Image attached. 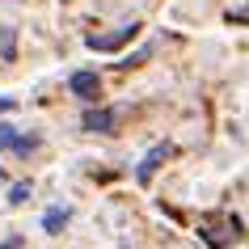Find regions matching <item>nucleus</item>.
Here are the masks:
<instances>
[{"label": "nucleus", "mask_w": 249, "mask_h": 249, "mask_svg": "<svg viewBox=\"0 0 249 249\" xmlns=\"http://www.w3.org/2000/svg\"><path fill=\"white\" fill-rule=\"evenodd\" d=\"M26 198H30V182H17L9 190V203H26Z\"/></svg>", "instance_id": "6e6552de"}, {"label": "nucleus", "mask_w": 249, "mask_h": 249, "mask_svg": "<svg viewBox=\"0 0 249 249\" xmlns=\"http://www.w3.org/2000/svg\"><path fill=\"white\" fill-rule=\"evenodd\" d=\"M169 152H173L169 144H157V148H152V152H148V157L140 160V169H135V173H140V182H148V178H152V173L160 169V160L169 157Z\"/></svg>", "instance_id": "7ed1b4c3"}, {"label": "nucleus", "mask_w": 249, "mask_h": 249, "mask_svg": "<svg viewBox=\"0 0 249 249\" xmlns=\"http://www.w3.org/2000/svg\"><path fill=\"white\" fill-rule=\"evenodd\" d=\"M4 110H13V97H0V114H4Z\"/></svg>", "instance_id": "9d476101"}, {"label": "nucleus", "mask_w": 249, "mask_h": 249, "mask_svg": "<svg viewBox=\"0 0 249 249\" xmlns=\"http://www.w3.org/2000/svg\"><path fill=\"white\" fill-rule=\"evenodd\" d=\"M135 34H140V26H123V30H114V34H93L89 47H93V51H118V47L131 42Z\"/></svg>", "instance_id": "f257e3e1"}, {"label": "nucleus", "mask_w": 249, "mask_h": 249, "mask_svg": "<svg viewBox=\"0 0 249 249\" xmlns=\"http://www.w3.org/2000/svg\"><path fill=\"white\" fill-rule=\"evenodd\" d=\"M114 127V110H89L85 114V131H110Z\"/></svg>", "instance_id": "20e7f679"}, {"label": "nucleus", "mask_w": 249, "mask_h": 249, "mask_svg": "<svg viewBox=\"0 0 249 249\" xmlns=\"http://www.w3.org/2000/svg\"><path fill=\"white\" fill-rule=\"evenodd\" d=\"M0 249H21V241H17V236H13V241H4V245H0Z\"/></svg>", "instance_id": "9b49d317"}, {"label": "nucleus", "mask_w": 249, "mask_h": 249, "mask_svg": "<svg viewBox=\"0 0 249 249\" xmlns=\"http://www.w3.org/2000/svg\"><path fill=\"white\" fill-rule=\"evenodd\" d=\"M144 59H148V47H140V51H131L123 59V68H135V64H144Z\"/></svg>", "instance_id": "1a4fd4ad"}, {"label": "nucleus", "mask_w": 249, "mask_h": 249, "mask_svg": "<svg viewBox=\"0 0 249 249\" xmlns=\"http://www.w3.org/2000/svg\"><path fill=\"white\" fill-rule=\"evenodd\" d=\"M64 224H68V207H55V211L42 215V228H47V232H59Z\"/></svg>", "instance_id": "39448f33"}, {"label": "nucleus", "mask_w": 249, "mask_h": 249, "mask_svg": "<svg viewBox=\"0 0 249 249\" xmlns=\"http://www.w3.org/2000/svg\"><path fill=\"white\" fill-rule=\"evenodd\" d=\"M17 140H21V135H17L13 127H4V123H0V148H17Z\"/></svg>", "instance_id": "0eeeda50"}, {"label": "nucleus", "mask_w": 249, "mask_h": 249, "mask_svg": "<svg viewBox=\"0 0 249 249\" xmlns=\"http://www.w3.org/2000/svg\"><path fill=\"white\" fill-rule=\"evenodd\" d=\"M224 21H232V26H249V4H241V9H228V13H224Z\"/></svg>", "instance_id": "423d86ee"}, {"label": "nucleus", "mask_w": 249, "mask_h": 249, "mask_svg": "<svg viewBox=\"0 0 249 249\" xmlns=\"http://www.w3.org/2000/svg\"><path fill=\"white\" fill-rule=\"evenodd\" d=\"M68 89L89 102V97H97V93H102V80H97V72H76V76L68 80Z\"/></svg>", "instance_id": "f03ea898"}]
</instances>
